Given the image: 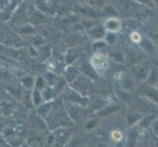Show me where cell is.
Masks as SVG:
<instances>
[{
    "label": "cell",
    "instance_id": "cell-1",
    "mask_svg": "<svg viewBox=\"0 0 158 147\" xmlns=\"http://www.w3.org/2000/svg\"><path fill=\"white\" fill-rule=\"evenodd\" d=\"M89 62L94 69L98 73H104L109 68V58L107 55L103 54L102 52H95L94 55L91 56Z\"/></svg>",
    "mask_w": 158,
    "mask_h": 147
},
{
    "label": "cell",
    "instance_id": "cell-2",
    "mask_svg": "<svg viewBox=\"0 0 158 147\" xmlns=\"http://www.w3.org/2000/svg\"><path fill=\"white\" fill-rule=\"evenodd\" d=\"M90 79L85 77V75L81 74L72 84H70V88L75 91L79 92L81 95L85 96L90 89Z\"/></svg>",
    "mask_w": 158,
    "mask_h": 147
},
{
    "label": "cell",
    "instance_id": "cell-3",
    "mask_svg": "<svg viewBox=\"0 0 158 147\" xmlns=\"http://www.w3.org/2000/svg\"><path fill=\"white\" fill-rule=\"evenodd\" d=\"M63 95H64V98L67 101L73 103V104L78 105V106L85 107L86 105L89 104V98H86L85 96L81 95L79 92L75 91L71 88H65L64 91H63Z\"/></svg>",
    "mask_w": 158,
    "mask_h": 147
},
{
    "label": "cell",
    "instance_id": "cell-4",
    "mask_svg": "<svg viewBox=\"0 0 158 147\" xmlns=\"http://www.w3.org/2000/svg\"><path fill=\"white\" fill-rule=\"evenodd\" d=\"M150 65L146 62H141L139 64H135V66L131 70V74L133 77L140 81H145L148 79V75L150 73Z\"/></svg>",
    "mask_w": 158,
    "mask_h": 147
},
{
    "label": "cell",
    "instance_id": "cell-5",
    "mask_svg": "<svg viewBox=\"0 0 158 147\" xmlns=\"http://www.w3.org/2000/svg\"><path fill=\"white\" fill-rule=\"evenodd\" d=\"M72 133L67 128H60L54 133V143L52 147H64L72 138Z\"/></svg>",
    "mask_w": 158,
    "mask_h": 147
},
{
    "label": "cell",
    "instance_id": "cell-6",
    "mask_svg": "<svg viewBox=\"0 0 158 147\" xmlns=\"http://www.w3.org/2000/svg\"><path fill=\"white\" fill-rule=\"evenodd\" d=\"M139 94L143 95V97L148 98V100L158 105V89L156 88V86H151L144 83L139 85Z\"/></svg>",
    "mask_w": 158,
    "mask_h": 147
},
{
    "label": "cell",
    "instance_id": "cell-7",
    "mask_svg": "<svg viewBox=\"0 0 158 147\" xmlns=\"http://www.w3.org/2000/svg\"><path fill=\"white\" fill-rule=\"evenodd\" d=\"M103 27L107 32H114V34H117L120 31L122 30V21L119 18L113 16V17H109L107 18L104 22H103Z\"/></svg>",
    "mask_w": 158,
    "mask_h": 147
},
{
    "label": "cell",
    "instance_id": "cell-8",
    "mask_svg": "<svg viewBox=\"0 0 158 147\" xmlns=\"http://www.w3.org/2000/svg\"><path fill=\"white\" fill-rule=\"evenodd\" d=\"M88 35L95 41L103 40L106 35V31L103 26L94 25V26H92L91 28L88 29Z\"/></svg>",
    "mask_w": 158,
    "mask_h": 147
},
{
    "label": "cell",
    "instance_id": "cell-9",
    "mask_svg": "<svg viewBox=\"0 0 158 147\" xmlns=\"http://www.w3.org/2000/svg\"><path fill=\"white\" fill-rule=\"evenodd\" d=\"M79 70L81 74L90 80H97V77H98V74L94 69V67L91 66L90 62H81L80 64Z\"/></svg>",
    "mask_w": 158,
    "mask_h": 147
},
{
    "label": "cell",
    "instance_id": "cell-10",
    "mask_svg": "<svg viewBox=\"0 0 158 147\" xmlns=\"http://www.w3.org/2000/svg\"><path fill=\"white\" fill-rule=\"evenodd\" d=\"M63 75H64L65 80L71 84L81 75V72L78 68H76L75 66H72V65H69V66L66 67V69H64Z\"/></svg>",
    "mask_w": 158,
    "mask_h": 147
},
{
    "label": "cell",
    "instance_id": "cell-11",
    "mask_svg": "<svg viewBox=\"0 0 158 147\" xmlns=\"http://www.w3.org/2000/svg\"><path fill=\"white\" fill-rule=\"evenodd\" d=\"M126 119H127V122L129 124V126H134L135 124L140 122V120L143 119V116H141V113L139 111L129 110L127 112Z\"/></svg>",
    "mask_w": 158,
    "mask_h": 147
},
{
    "label": "cell",
    "instance_id": "cell-12",
    "mask_svg": "<svg viewBox=\"0 0 158 147\" xmlns=\"http://www.w3.org/2000/svg\"><path fill=\"white\" fill-rule=\"evenodd\" d=\"M109 58L117 64H124L126 62V56H125V54L119 50H113L112 52H110Z\"/></svg>",
    "mask_w": 158,
    "mask_h": 147
},
{
    "label": "cell",
    "instance_id": "cell-13",
    "mask_svg": "<svg viewBox=\"0 0 158 147\" xmlns=\"http://www.w3.org/2000/svg\"><path fill=\"white\" fill-rule=\"evenodd\" d=\"M155 120H156L155 115H148L145 117H143V119L139 122V127L140 129H148V127L152 126V124L154 123Z\"/></svg>",
    "mask_w": 158,
    "mask_h": 147
},
{
    "label": "cell",
    "instance_id": "cell-14",
    "mask_svg": "<svg viewBox=\"0 0 158 147\" xmlns=\"http://www.w3.org/2000/svg\"><path fill=\"white\" fill-rule=\"evenodd\" d=\"M145 83L151 85V86H156L158 84V72L156 71V69L154 68H151L150 70V73L148 75V79H146Z\"/></svg>",
    "mask_w": 158,
    "mask_h": 147
},
{
    "label": "cell",
    "instance_id": "cell-15",
    "mask_svg": "<svg viewBox=\"0 0 158 147\" xmlns=\"http://www.w3.org/2000/svg\"><path fill=\"white\" fill-rule=\"evenodd\" d=\"M31 102L34 103L35 106H40L44 103V99L42 97V93L41 91L34 89L31 93Z\"/></svg>",
    "mask_w": 158,
    "mask_h": 147
},
{
    "label": "cell",
    "instance_id": "cell-16",
    "mask_svg": "<svg viewBox=\"0 0 158 147\" xmlns=\"http://www.w3.org/2000/svg\"><path fill=\"white\" fill-rule=\"evenodd\" d=\"M104 104H105L104 99H102V98H96V99L92 100L90 102L89 108L91 109L92 111H94L96 113V112H98L99 110H101V109L103 108V106H104Z\"/></svg>",
    "mask_w": 158,
    "mask_h": 147
},
{
    "label": "cell",
    "instance_id": "cell-17",
    "mask_svg": "<svg viewBox=\"0 0 158 147\" xmlns=\"http://www.w3.org/2000/svg\"><path fill=\"white\" fill-rule=\"evenodd\" d=\"M122 86L125 91L127 92H131L135 89V81L134 79L132 78H127L125 77L122 80Z\"/></svg>",
    "mask_w": 158,
    "mask_h": 147
},
{
    "label": "cell",
    "instance_id": "cell-18",
    "mask_svg": "<svg viewBox=\"0 0 158 147\" xmlns=\"http://www.w3.org/2000/svg\"><path fill=\"white\" fill-rule=\"evenodd\" d=\"M46 88H48L47 83L44 79V77H37L35 80V89L36 90H40V91H43Z\"/></svg>",
    "mask_w": 158,
    "mask_h": 147
},
{
    "label": "cell",
    "instance_id": "cell-19",
    "mask_svg": "<svg viewBox=\"0 0 158 147\" xmlns=\"http://www.w3.org/2000/svg\"><path fill=\"white\" fill-rule=\"evenodd\" d=\"M117 109H118V106H116V105H112L109 107H103L101 110L96 112V115L99 117H107L110 115V114H112L113 112H115Z\"/></svg>",
    "mask_w": 158,
    "mask_h": 147
},
{
    "label": "cell",
    "instance_id": "cell-20",
    "mask_svg": "<svg viewBox=\"0 0 158 147\" xmlns=\"http://www.w3.org/2000/svg\"><path fill=\"white\" fill-rule=\"evenodd\" d=\"M67 110H68V115L71 117V119L76 121L79 118V114H80V106H73V105H68L67 106Z\"/></svg>",
    "mask_w": 158,
    "mask_h": 147
},
{
    "label": "cell",
    "instance_id": "cell-21",
    "mask_svg": "<svg viewBox=\"0 0 158 147\" xmlns=\"http://www.w3.org/2000/svg\"><path fill=\"white\" fill-rule=\"evenodd\" d=\"M45 80H46V83H47V85L48 86H50V88H53L54 85L56 84V83L58 81L59 78H57V76L55 74H53V73H47L45 75V77H44Z\"/></svg>",
    "mask_w": 158,
    "mask_h": 147
},
{
    "label": "cell",
    "instance_id": "cell-22",
    "mask_svg": "<svg viewBox=\"0 0 158 147\" xmlns=\"http://www.w3.org/2000/svg\"><path fill=\"white\" fill-rule=\"evenodd\" d=\"M41 93H42L43 99H44V102L51 101V99H53L54 95H55V92H54L53 88H50V86H48V88H46L43 91H41Z\"/></svg>",
    "mask_w": 158,
    "mask_h": 147
},
{
    "label": "cell",
    "instance_id": "cell-23",
    "mask_svg": "<svg viewBox=\"0 0 158 147\" xmlns=\"http://www.w3.org/2000/svg\"><path fill=\"white\" fill-rule=\"evenodd\" d=\"M1 112H2V114L3 115H5V116H9L11 113H12V111H13V106H12V104L11 103H9V102H7V101H4V102H2V104H1Z\"/></svg>",
    "mask_w": 158,
    "mask_h": 147
},
{
    "label": "cell",
    "instance_id": "cell-24",
    "mask_svg": "<svg viewBox=\"0 0 158 147\" xmlns=\"http://www.w3.org/2000/svg\"><path fill=\"white\" fill-rule=\"evenodd\" d=\"M104 40L106 41L107 44H115L117 41V34H114V32H107L106 31V35L104 37Z\"/></svg>",
    "mask_w": 158,
    "mask_h": 147
},
{
    "label": "cell",
    "instance_id": "cell-25",
    "mask_svg": "<svg viewBox=\"0 0 158 147\" xmlns=\"http://www.w3.org/2000/svg\"><path fill=\"white\" fill-rule=\"evenodd\" d=\"M79 58V53L75 50V49H70L67 53V57H66V61L68 63H72L75 60H77Z\"/></svg>",
    "mask_w": 158,
    "mask_h": 147
},
{
    "label": "cell",
    "instance_id": "cell-26",
    "mask_svg": "<svg viewBox=\"0 0 158 147\" xmlns=\"http://www.w3.org/2000/svg\"><path fill=\"white\" fill-rule=\"evenodd\" d=\"M81 146V138L77 135H75V137H72L69 140V142L65 145L64 147H80Z\"/></svg>",
    "mask_w": 158,
    "mask_h": 147
},
{
    "label": "cell",
    "instance_id": "cell-27",
    "mask_svg": "<svg viewBox=\"0 0 158 147\" xmlns=\"http://www.w3.org/2000/svg\"><path fill=\"white\" fill-rule=\"evenodd\" d=\"M23 84L25 85V88L31 89L32 88H35V80L31 77H27L23 80Z\"/></svg>",
    "mask_w": 158,
    "mask_h": 147
},
{
    "label": "cell",
    "instance_id": "cell-28",
    "mask_svg": "<svg viewBox=\"0 0 158 147\" xmlns=\"http://www.w3.org/2000/svg\"><path fill=\"white\" fill-rule=\"evenodd\" d=\"M131 39H132L135 43H140L143 41V37H141L140 34L138 31H134L132 35H131Z\"/></svg>",
    "mask_w": 158,
    "mask_h": 147
},
{
    "label": "cell",
    "instance_id": "cell-29",
    "mask_svg": "<svg viewBox=\"0 0 158 147\" xmlns=\"http://www.w3.org/2000/svg\"><path fill=\"white\" fill-rule=\"evenodd\" d=\"M148 39L152 42H158V32H156L155 31H150L148 35Z\"/></svg>",
    "mask_w": 158,
    "mask_h": 147
},
{
    "label": "cell",
    "instance_id": "cell-30",
    "mask_svg": "<svg viewBox=\"0 0 158 147\" xmlns=\"http://www.w3.org/2000/svg\"><path fill=\"white\" fill-rule=\"evenodd\" d=\"M90 6H102L104 0H86Z\"/></svg>",
    "mask_w": 158,
    "mask_h": 147
},
{
    "label": "cell",
    "instance_id": "cell-31",
    "mask_svg": "<svg viewBox=\"0 0 158 147\" xmlns=\"http://www.w3.org/2000/svg\"><path fill=\"white\" fill-rule=\"evenodd\" d=\"M111 137H112V138L114 140H116V141H120V140H122V138H123V135L120 133L118 130H115V132H113Z\"/></svg>",
    "mask_w": 158,
    "mask_h": 147
},
{
    "label": "cell",
    "instance_id": "cell-32",
    "mask_svg": "<svg viewBox=\"0 0 158 147\" xmlns=\"http://www.w3.org/2000/svg\"><path fill=\"white\" fill-rule=\"evenodd\" d=\"M134 1H135L140 5H144V6H150L151 3L153 2L152 0H134Z\"/></svg>",
    "mask_w": 158,
    "mask_h": 147
},
{
    "label": "cell",
    "instance_id": "cell-33",
    "mask_svg": "<svg viewBox=\"0 0 158 147\" xmlns=\"http://www.w3.org/2000/svg\"><path fill=\"white\" fill-rule=\"evenodd\" d=\"M0 147H11L3 135L0 134Z\"/></svg>",
    "mask_w": 158,
    "mask_h": 147
},
{
    "label": "cell",
    "instance_id": "cell-34",
    "mask_svg": "<svg viewBox=\"0 0 158 147\" xmlns=\"http://www.w3.org/2000/svg\"><path fill=\"white\" fill-rule=\"evenodd\" d=\"M151 127H152V133L158 137V120H155Z\"/></svg>",
    "mask_w": 158,
    "mask_h": 147
},
{
    "label": "cell",
    "instance_id": "cell-35",
    "mask_svg": "<svg viewBox=\"0 0 158 147\" xmlns=\"http://www.w3.org/2000/svg\"><path fill=\"white\" fill-rule=\"evenodd\" d=\"M95 125H96V122H95V121H89V123H86L85 128H86V129H91V128L95 127Z\"/></svg>",
    "mask_w": 158,
    "mask_h": 147
},
{
    "label": "cell",
    "instance_id": "cell-36",
    "mask_svg": "<svg viewBox=\"0 0 158 147\" xmlns=\"http://www.w3.org/2000/svg\"><path fill=\"white\" fill-rule=\"evenodd\" d=\"M97 147H107V146H106L105 144H103V143H99Z\"/></svg>",
    "mask_w": 158,
    "mask_h": 147
},
{
    "label": "cell",
    "instance_id": "cell-37",
    "mask_svg": "<svg viewBox=\"0 0 158 147\" xmlns=\"http://www.w3.org/2000/svg\"><path fill=\"white\" fill-rule=\"evenodd\" d=\"M21 147H30V146H29L28 144H27V143H24V144H23V145H22Z\"/></svg>",
    "mask_w": 158,
    "mask_h": 147
},
{
    "label": "cell",
    "instance_id": "cell-38",
    "mask_svg": "<svg viewBox=\"0 0 158 147\" xmlns=\"http://www.w3.org/2000/svg\"><path fill=\"white\" fill-rule=\"evenodd\" d=\"M78 1H80V2H85V1H86V0H78Z\"/></svg>",
    "mask_w": 158,
    "mask_h": 147
},
{
    "label": "cell",
    "instance_id": "cell-39",
    "mask_svg": "<svg viewBox=\"0 0 158 147\" xmlns=\"http://www.w3.org/2000/svg\"><path fill=\"white\" fill-rule=\"evenodd\" d=\"M156 88L158 89V84H157V85H156Z\"/></svg>",
    "mask_w": 158,
    "mask_h": 147
},
{
    "label": "cell",
    "instance_id": "cell-40",
    "mask_svg": "<svg viewBox=\"0 0 158 147\" xmlns=\"http://www.w3.org/2000/svg\"><path fill=\"white\" fill-rule=\"evenodd\" d=\"M90 147H94V146H90Z\"/></svg>",
    "mask_w": 158,
    "mask_h": 147
}]
</instances>
